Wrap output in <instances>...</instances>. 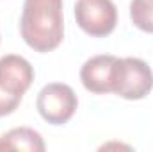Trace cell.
Segmentation results:
<instances>
[{"mask_svg":"<svg viewBox=\"0 0 153 152\" xmlns=\"http://www.w3.org/2000/svg\"><path fill=\"white\" fill-rule=\"evenodd\" d=\"M34 82L32 65L16 54H7L0 57V86L18 97H23L25 91Z\"/></svg>","mask_w":153,"mask_h":152,"instance_id":"6","label":"cell"},{"mask_svg":"<svg viewBox=\"0 0 153 152\" xmlns=\"http://www.w3.org/2000/svg\"><path fill=\"white\" fill-rule=\"evenodd\" d=\"M36 106L45 122L52 125H62L68 123L75 114L78 99L71 86L62 82H50L39 91Z\"/></svg>","mask_w":153,"mask_h":152,"instance_id":"3","label":"cell"},{"mask_svg":"<svg viewBox=\"0 0 153 152\" xmlns=\"http://www.w3.org/2000/svg\"><path fill=\"white\" fill-rule=\"evenodd\" d=\"M75 18L85 34L103 38L116 29L117 9L112 0H76Z\"/></svg>","mask_w":153,"mask_h":152,"instance_id":"4","label":"cell"},{"mask_svg":"<svg viewBox=\"0 0 153 152\" xmlns=\"http://www.w3.org/2000/svg\"><path fill=\"white\" fill-rule=\"evenodd\" d=\"M153 88V72L139 57H117L112 93L126 100H141Z\"/></svg>","mask_w":153,"mask_h":152,"instance_id":"2","label":"cell"},{"mask_svg":"<svg viewBox=\"0 0 153 152\" xmlns=\"http://www.w3.org/2000/svg\"><path fill=\"white\" fill-rule=\"evenodd\" d=\"M23 97H18V95H13L9 91H5L2 86H0V116H7V114L14 113L16 108L20 106Z\"/></svg>","mask_w":153,"mask_h":152,"instance_id":"9","label":"cell"},{"mask_svg":"<svg viewBox=\"0 0 153 152\" xmlns=\"http://www.w3.org/2000/svg\"><path fill=\"white\" fill-rule=\"evenodd\" d=\"M116 65H117L116 56L102 54V56H94V57L87 59L80 70V81H82L84 88L96 95L112 93Z\"/></svg>","mask_w":153,"mask_h":152,"instance_id":"5","label":"cell"},{"mask_svg":"<svg viewBox=\"0 0 153 152\" xmlns=\"http://www.w3.org/2000/svg\"><path fill=\"white\" fill-rule=\"evenodd\" d=\"M23 41L36 52H52L64 38L62 0H25L20 20Z\"/></svg>","mask_w":153,"mask_h":152,"instance_id":"1","label":"cell"},{"mask_svg":"<svg viewBox=\"0 0 153 152\" xmlns=\"http://www.w3.org/2000/svg\"><path fill=\"white\" fill-rule=\"evenodd\" d=\"M0 150L43 152L45 141L38 131H34L30 127H16L0 136Z\"/></svg>","mask_w":153,"mask_h":152,"instance_id":"7","label":"cell"},{"mask_svg":"<svg viewBox=\"0 0 153 152\" xmlns=\"http://www.w3.org/2000/svg\"><path fill=\"white\" fill-rule=\"evenodd\" d=\"M130 18L137 29L153 34V0H132Z\"/></svg>","mask_w":153,"mask_h":152,"instance_id":"8","label":"cell"}]
</instances>
